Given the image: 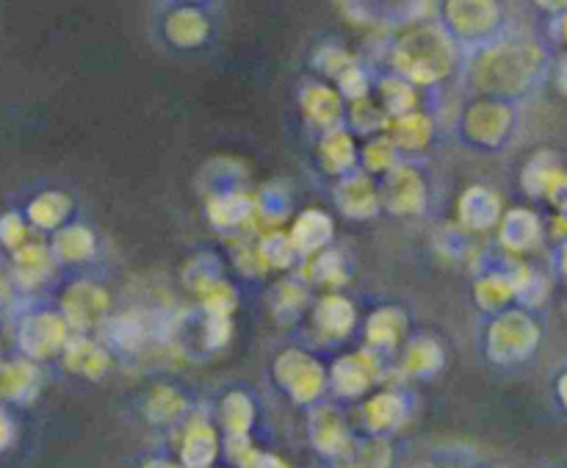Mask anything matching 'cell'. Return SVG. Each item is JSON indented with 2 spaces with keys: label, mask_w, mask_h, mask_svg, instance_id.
Wrapping results in <instances>:
<instances>
[{
  "label": "cell",
  "mask_w": 567,
  "mask_h": 468,
  "mask_svg": "<svg viewBox=\"0 0 567 468\" xmlns=\"http://www.w3.org/2000/svg\"><path fill=\"white\" fill-rule=\"evenodd\" d=\"M446 11H468L465 17L452 20L457 26V33H468V37H476L482 31L487 33L493 22L498 26V20H502L498 0H446Z\"/></svg>",
  "instance_id": "3"
},
{
  "label": "cell",
  "mask_w": 567,
  "mask_h": 468,
  "mask_svg": "<svg viewBox=\"0 0 567 468\" xmlns=\"http://www.w3.org/2000/svg\"><path fill=\"white\" fill-rule=\"evenodd\" d=\"M28 220H22L20 214H6L3 220H0V244H3L9 253H14V250H20L22 244H25V236H28Z\"/></svg>",
  "instance_id": "5"
},
{
  "label": "cell",
  "mask_w": 567,
  "mask_h": 468,
  "mask_svg": "<svg viewBox=\"0 0 567 468\" xmlns=\"http://www.w3.org/2000/svg\"><path fill=\"white\" fill-rule=\"evenodd\" d=\"M150 468H181L177 464H166V460H155V464H150Z\"/></svg>",
  "instance_id": "11"
},
{
  "label": "cell",
  "mask_w": 567,
  "mask_h": 468,
  "mask_svg": "<svg viewBox=\"0 0 567 468\" xmlns=\"http://www.w3.org/2000/svg\"><path fill=\"white\" fill-rule=\"evenodd\" d=\"M551 31H554V39H557L563 48H567V11L551 17Z\"/></svg>",
  "instance_id": "7"
},
{
  "label": "cell",
  "mask_w": 567,
  "mask_h": 468,
  "mask_svg": "<svg viewBox=\"0 0 567 468\" xmlns=\"http://www.w3.org/2000/svg\"><path fill=\"white\" fill-rule=\"evenodd\" d=\"M557 83H559V89H563V94H567V53L559 59V64H557Z\"/></svg>",
  "instance_id": "9"
},
{
  "label": "cell",
  "mask_w": 567,
  "mask_h": 468,
  "mask_svg": "<svg viewBox=\"0 0 567 468\" xmlns=\"http://www.w3.org/2000/svg\"><path fill=\"white\" fill-rule=\"evenodd\" d=\"M164 33L169 37V42L175 44V48H194V44H203L205 39H208L210 26L199 9L177 6V9H172V14L166 17Z\"/></svg>",
  "instance_id": "2"
},
{
  "label": "cell",
  "mask_w": 567,
  "mask_h": 468,
  "mask_svg": "<svg viewBox=\"0 0 567 468\" xmlns=\"http://www.w3.org/2000/svg\"><path fill=\"white\" fill-rule=\"evenodd\" d=\"M66 211V200L61 194H39L33 203H28L25 220L28 225H37L39 231H55Z\"/></svg>",
  "instance_id": "4"
},
{
  "label": "cell",
  "mask_w": 567,
  "mask_h": 468,
  "mask_svg": "<svg viewBox=\"0 0 567 468\" xmlns=\"http://www.w3.org/2000/svg\"><path fill=\"white\" fill-rule=\"evenodd\" d=\"M192 3H194V0H192ZM197 3H199V0H197Z\"/></svg>",
  "instance_id": "12"
},
{
  "label": "cell",
  "mask_w": 567,
  "mask_h": 468,
  "mask_svg": "<svg viewBox=\"0 0 567 468\" xmlns=\"http://www.w3.org/2000/svg\"><path fill=\"white\" fill-rule=\"evenodd\" d=\"M557 269H559V275H565V281H567V242H563V247L557 250Z\"/></svg>",
  "instance_id": "10"
},
{
  "label": "cell",
  "mask_w": 567,
  "mask_h": 468,
  "mask_svg": "<svg viewBox=\"0 0 567 468\" xmlns=\"http://www.w3.org/2000/svg\"><path fill=\"white\" fill-rule=\"evenodd\" d=\"M532 3H535L540 11H546L548 17H557L563 14V11H567V0H532Z\"/></svg>",
  "instance_id": "8"
},
{
  "label": "cell",
  "mask_w": 567,
  "mask_h": 468,
  "mask_svg": "<svg viewBox=\"0 0 567 468\" xmlns=\"http://www.w3.org/2000/svg\"><path fill=\"white\" fill-rule=\"evenodd\" d=\"M543 342V327L540 322L532 314H515L502 316L496 322V336H493V358L498 364H524V360L535 358Z\"/></svg>",
  "instance_id": "1"
},
{
  "label": "cell",
  "mask_w": 567,
  "mask_h": 468,
  "mask_svg": "<svg viewBox=\"0 0 567 468\" xmlns=\"http://www.w3.org/2000/svg\"><path fill=\"white\" fill-rule=\"evenodd\" d=\"M554 397H557L559 408L567 410V366L559 369V375L554 377Z\"/></svg>",
  "instance_id": "6"
}]
</instances>
